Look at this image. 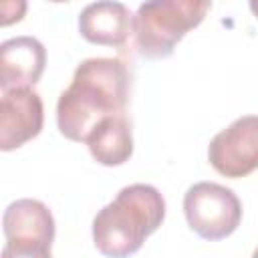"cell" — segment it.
<instances>
[{
    "label": "cell",
    "instance_id": "1",
    "mask_svg": "<svg viewBox=\"0 0 258 258\" xmlns=\"http://www.w3.org/2000/svg\"><path fill=\"white\" fill-rule=\"evenodd\" d=\"M129 91V69L121 58H85L56 101V127L60 135L75 143L87 141L89 133L103 119L125 111Z\"/></svg>",
    "mask_w": 258,
    "mask_h": 258
},
{
    "label": "cell",
    "instance_id": "2",
    "mask_svg": "<svg viewBox=\"0 0 258 258\" xmlns=\"http://www.w3.org/2000/svg\"><path fill=\"white\" fill-rule=\"evenodd\" d=\"M163 218L165 200L155 185H125L93 218L95 248L107 258H129L157 232Z\"/></svg>",
    "mask_w": 258,
    "mask_h": 258
},
{
    "label": "cell",
    "instance_id": "3",
    "mask_svg": "<svg viewBox=\"0 0 258 258\" xmlns=\"http://www.w3.org/2000/svg\"><path fill=\"white\" fill-rule=\"evenodd\" d=\"M212 2L208 0H155L139 4L131 32L135 50L145 58H167L177 42L202 24Z\"/></svg>",
    "mask_w": 258,
    "mask_h": 258
},
{
    "label": "cell",
    "instance_id": "4",
    "mask_svg": "<svg viewBox=\"0 0 258 258\" xmlns=\"http://www.w3.org/2000/svg\"><path fill=\"white\" fill-rule=\"evenodd\" d=\"M187 226L204 240L216 242L232 236L242 222L238 196L216 181H198L183 196Z\"/></svg>",
    "mask_w": 258,
    "mask_h": 258
},
{
    "label": "cell",
    "instance_id": "5",
    "mask_svg": "<svg viewBox=\"0 0 258 258\" xmlns=\"http://www.w3.org/2000/svg\"><path fill=\"white\" fill-rule=\"evenodd\" d=\"M210 165L224 177H246L258 169V115H244L214 135Z\"/></svg>",
    "mask_w": 258,
    "mask_h": 258
},
{
    "label": "cell",
    "instance_id": "6",
    "mask_svg": "<svg viewBox=\"0 0 258 258\" xmlns=\"http://www.w3.org/2000/svg\"><path fill=\"white\" fill-rule=\"evenodd\" d=\"M44 105L34 89L2 91L0 99V149L12 151L42 131Z\"/></svg>",
    "mask_w": 258,
    "mask_h": 258
},
{
    "label": "cell",
    "instance_id": "7",
    "mask_svg": "<svg viewBox=\"0 0 258 258\" xmlns=\"http://www.w3.org/2000/svg\"><path fill=\"white\" fill-rule=\"evenodd\" d=\"M46 67V48L34 36H14L0 44L2 91L32 89Z\"/></svg>",
    "mask_w": 258,
    "mask_h": 258
},
{
    "label": "cell",
    "instance_id": "8",
    "mask_svg": "<svg viewBox=\"0 0 258 258\" xmlns=\"http://www.w3.org/2000/svg\"><path fill=\"white\" fill-rule=\"evenodd\" d=\"M2 230L6 242L12 244H42L52 246L56 226L46 204L22 198L12 202L2 216Z\"/></svg>",
    "mask_w": 258,
    "mask_h": 258
},
{
    "label": "cell",
    "instance_id": "9",
    "mask_svg": "<svg viewBox=\"0 0 258 258\" xmlns=\"http://www.w3.org/2000/svg\"><path fill=\"white\" fill-rule=\"evenodd\" d=\"M133 14L123 2H93L79 14V32L91 44L123 46L131 34Z\"/></svg>",
    "mask_w": 258,
    "mask_h": 258
},
{
    "label": "cell",
    "instance_id": "10",
    "mask_svg": "<svg viewBox=\"0 0 258 258\" xmlns=\"http://www.w3.org/2000/svg\"><path fill=\"white\" fill-rule=\"evenodd\" d=\"M91 157L107 167L123 165L133 155V131L127 117L113 115L103 119L87 137Z\"/></svg>",
    "mask_w": 258,
    "mask_h": 258
},
{
    "label": "cell",
    "instance_id": "11",
    "mask_svg": "<svg viewBox=\"0 0 258 258\" xmlns=\"http://www.w3.org/2000/svg\"><path fill=\"white\" fill-rule=\"evenodd\" d=\"M2 258H52V254H50V246L6 242L2 248Z\"/></svg>",
    "mask_w": 258,
    "mask_h": 258
},
{
    "label": "cell",
    "instance_id": "12",
    "mask_svg": "<svg viewBox=\"0 0 258 258\" xmlns=\"http://www.w3.org/2000/svg\"><path fill=\"white\" fill-rule=\"evenodd\" d=\"M248 6H250V10H252V14L258 18V0H250V4H248Z\"/></svg>",
    "mask_w": 258,
    "mask_h": 258
},
{
    "label": "cell",
    "instance_id": "13",
    "mask_svg": "<svg viewBox=\"0 0 258 258\" xmlns=\"http://www.w3.org/2000/svg\"><path fill=\"white\" fill-rule=\"evenodd\" d=\"M252 258H258V246L254 248V252H252Z\"/></svg>",
    "mask_w": 258,
    "mask_h": 258
}]
</instances>
